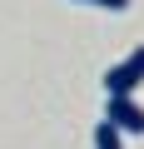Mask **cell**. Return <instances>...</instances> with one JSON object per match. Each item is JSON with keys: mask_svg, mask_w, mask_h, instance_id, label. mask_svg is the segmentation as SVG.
I'll return each instance as SVG.
<instances>
[{"mask_svg": "<svg viewBox=\"0 0 144 149\" xmlns=\"http://www.w3.org/2000/svg\"><path fill=\"white\" fill-rule=\"evenodd\" d=\"M139 85H144V45H139V50H129L119 65H109V70H104V90H109V95H134Z\"/></svg>", "mask_w": 144, "mask_h": 149, "instance_id": "1", "label": "cell"}, {"mask_svg": "<svg viewBox=\"0 0 144 149\" xmlns=\"http://www.w3.org/2000/svg\"><path fill=\"white\" fill-rule=\"evenodd\" d=\"M104 119H109L119 134H144V104H139L134 95H109Z\"/></svg>", "mask_w": 144, "mask_h": 149, "instance_id": "2", "label": "cell"}, {"mask_svg": "<svg viewBox=\"0 0 144 149\" xmlns=\"http://www.w3.org/2000/svg\"><path fill=\"white\" fill-rule=\"evenodd\" d=\"M75 5H95V10H129V0H75Z\"/></svg>", "mask_w": 144, "mask_h": 149, "instance_id": "4", "label": "cell"}, {"mask_svg": "<svg viewBox=\"0 0 144 149\" xmlns=\"http://www.w3.org/2000/svg\"><path fill=\"white\" fill-rule=\"evenodd\" d=\"M95 149H124V144H119V129H114L109 119H104V124L95 129Z\"/></svg>", "mask_w": 144, "mask_h": 149, "instance_id": "3", "label": "cell"}]
</instances>
